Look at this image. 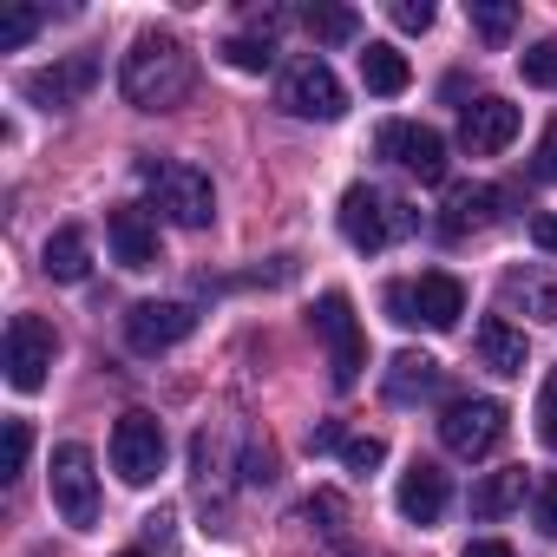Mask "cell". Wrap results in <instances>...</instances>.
Here are the masks:
<instances>
[{
    "label": "cell",
    "instance_id": "cell-1",
    "mask_svg": "<svg viewBox=\"0 0 557 557\" xmlns=\"http://www.w3.org/2000/svg\"><path fill=\"white\" fill-rule=\"evenodd\" d=\"M197 86V66L184 53L177 34H138L125 66H119V92L138 106V112H177Z\"/></svg>",
    "mask_w": 557,
    "mask_h": 557
},
{
    "label": "cell",
    "instance_id": "cell-2",
    "mask_svg": "<svg viewBox=\"0 0 557 557\" xmlns=\"http://www.w3.org/2000/svg\"><path fill=\"white\" fill-rule=\"evenodd\" d=\"M387 315H394L400 329H433V335H446V329H459V315H466V283H459V275H446V269H426V275H413V283H394V289H387Z\"/></svg>",
    "mask_w": 557,
    "mask_h": 557
},
{
    "label": "cell",
    "instance_id": "cell-3",
    "mask_svg": "<svg viewBox=\"0 0 557 557\" xmlns=\"http://www.w3.org/2000/svg\"><path fill=\"white\" fill-rule=\"evenodd\" d=\"M138 177H145L151 203H158L177 230H210L216 190H210V177H203L197 164H138Z\"/></svg>",
    "mask_w": 557,
    "mask_h": 557
},
{
    "label": "cell",
    "instance_id": "cell-4",
    "mask_svg": "<svg viewBox=\"0 0 557 557\" xmlns=\"http://www.w3.org/2000/svg\"><path fill=\"white\" fill-rule=\"evenodd\" d=\"M309 329L322 335V348H329V368H335V387L348 394L355 381H361V368H368V342H361V322H355V302L342 296V289H329L315 309H309Z\"/></svg>",
    "mask_w": 557,
    "mask_h": 557
},
{
    "label": "cell",
    "instance_id": "cell-5",
    "mask_svg": "<svg viewBox=\"0 0 557 557\" xmlns=\"http://www.w3.org/2000/svg\"><path fill=\"white\" fill-rule=\"evenodd\" d=\"M505 426H511L505 400H485V394H466V400H453V407L440 413V440H446V453H459V459L498 453Z\"/></svg>",
    "mask_w": 557,
    "mask_h": 557
},
{
    "label": "cell",
    "instance_id": "cell-6",
    "mask_svg": "<svg viewBox=\"0 0 557 557\" xmlns=\"http://www.w3.org/2000/svg\"><path fill=\"white\" fill-rule=\"evenodd\" d=\"M53 511L73 531H92L99 524V472H92V453L79 440L53 446Z\"/></svg>",
    "mask_w": 557,
    "mask_h": 557
},
{
    "label": "cell",
    "instance_id": "cell-7",
    "mask_svg": "<svg viewBox=\"0 0 557 557\" xmlns=\"http://www.w3.org/2000/svg\"><path fill=\"white\" fill-rule=\"evenodd\" d=\"M112 472L125 485H151L164 472V426L151 413H138V407L119 413V426H112Z\"/></svg>",
    "mask_w": 557,
    "mask_h": 557
},
{
    "label": "cell",
    "instance_id": "cell-8",
    "mask_svg": "<svg viewBox=\"0 0 557 557\" xmlns=\"http://www.w3.org/2000/svg\"><path fill=\"white\" fill-rule=\"evenodd\" d=\"M53 355H60V335L40 315H14L8 322V381H14V394H40Z\"/></svg>",
    "mask_w": 557,
    "mask_h": 557
},
{
    "label": "cell",
    "instance_id": "cell-9",
    "mask_svg": "<svg viewBox=\"0 0 557 557\" xmlns=\"http://www.w3.org/2000/svg\"><path fill=\"white\" fill-rule=\"evenodd\" d=\"M92 86H99V60H92V53H66V60H53V66H40V73L21 79V92H27L40 112H73Z\"/></svg>",
    "mask_w": 557,
    "mask_h": 557
},
{
    "label": "cell",
    "instance_id": "cell-10",
    "mask_svg": "<svg viewBox=\"0 0 557 557\" xmlns=\"http://www.w3.org/2000/svg\"><path fill=\"white\" fill-rule=\"evenodd\" d=\"M283 106L296 112V119H342L348 112V92H342V79H335V66L329 60H296L289 73H283Z\"/></svg>",
    "mask_w": 557,
    "mask_h": 557
},
{
    "label": "cell",
    "instance_id": "cell-11",
    "mask_svg": "<svg viewBox=\"0 0 557 557\" xmlns=\"http://www.w3.org/2000/svg\"><path fill=\"white\" fill-rule=\"evenodd\" d=\"M381 158H394L400 171H413L420 184H440L446 177V138L433 125H381Z\"/></svg>",
    "mask_w": 557,
    "mask_h": 557
},
{
    "label": "cell",
    "instance_id": "cell-12",
    "mask_svg": "<svg viewBox=\"0 0 557 557\" xmlns=\"http://www.w3.org/2000/svg\"><path fill=\"white\" fill-rule=\"evenodd\" d=\"M190 329H197L190 302H138V309L125 315V342H132V355H164V348H177Z\"/></svg>",
    "mask_w": 557,
    "mask_h": 557
},
{
    "label": "cell",
    "instance_id": "cell-13",
    "mask_svg": "<svg viewBox=\"0 0 557 557\" xmlns=\"http://www.w3.org/2000/svg\"><path fill=\"white\" fill-rule=\"evenodd\" d=\"M511 138H518V106H511V99H479V106H466L459 145H466L472 158H498Z\"/></svg>",
    "mask_w": 557,
    "mask_h": 557
},
{
    "label": "cell",
    "instance_id": "cell-14",
    "mask_svg": "<svg viewBox=\"0 0 557 557\" xmlns=\"http://www.w3.org/2000/svg\"><path fill=\"white\" fill-rule=\"evenodd\" d=\"M446 498H453V485H446V472H440L433 459H413V466L400 472L394 505H400L407 524H440V518H446Z\"/></svg>",
    "mask_w": 557,
    "mask_h": 557
},
{
    "label": "cell",
    "instance_id": "cell-15",
    "mask_svg": "<svg viewBox=\"0 0 557 557\" xmlns=\"http://www.w3.org/2000/svg\"><path fill=\"white\" fill-rule=\"evenodd\" d=\"M335 223H342V236H348L361 256H374V249L387 243V230H394V216H387V197H374L368 184L342 190V210H335Z\"/></svg>",
    "mask_w": 557,
    "mask_h": 557
},
{
    "label": "cell",
    "instance_id": "cell-16",
    "mask_svg": "<svg viewBox=\"0 0 557 557\" xmlns=\"http://www.w3.org/2000/svg\"><path fill=\"white\" fill-rule=\"evenodd\" d=\"M106 236H112V256H119V269H158V223H151L138 203H119V210H106Z\"/></svg>",
    "mask_w": 557,
    "mask_h": 557
},
{
    "label": "cell",
    "instance_id": "cell-17",
    "mask_svg": "<svg viewBox=\"0 0 557 557\" xmlns=\"http://www.w3.org/2000/svg\"><path fill=\"white\" fill-rule=\"evenodd\" d=\"M498 302L505 315H531V322H557V275L550 269H511L505 283H498Z\"/></svg>",
    "mask_w": 557,
    "mask_h": 557
},
{
    "label": "cell",
    "instance_id": "cell-18",
    "mask_svg": "<svg viewBox=\"0 0 557 557\" xmlns=\"http://www.w3.org/2000/svg\"><path fill=\"white\" fill-rule=\"evenodd\" d=\"M498 210H505V197H498L492 184H459V190H446L440 230H446V236H472V230H492Z\"/></svg>",
    "mask_w": 557,
    "mask_h": 557
},
{
    "label": "cell",
    "instance_id": "cell-19",
    "mask_svg": "<svg viewBox=\"0 0 557 557\" xmlns=\"http://www.w3.org/2000/svg\"><path fill=\"white\" fill-rule=\"evenodd\" d=\"M472 342H479V361H485L492 374H524V368H531V348H524V329H511L505 315H485Z\"/></svg>",
    "mask_w": 557,
    "mask_h": 557
},
{
    "label": "cell",
    "instance_id": "cell-20",
    "mask_svg": "<svg viewBox=\"0 0 557 557\" xmlns=\"http://www.w3.org/2000/svg\"><path fill=\"white\" fill-rule=\"evenodd\" d=\"M440 394V361L433 355H394L387 361V400L413 407V400H433Z\"/></svg>",
    "mask_w": 557,
    "mask_h": 557
},
{
    "label": "cell",
    "instance_id": "cell-21",
    "mask_svg": "<svg viewBox=\"0 0 557 557\" xmlns=\"http://www.w3.org/2000/svg\"><path fill=\"white\" fill-rule=\"evenodd\" d=\"M86 269H92L86 230H79V223H60V230L47 236V275H53V283H86Z\"/></svg>",
    "mask_w": 557,
    "mask_h": 557
},
{
    "label": "cell",
    "instance_id": "cell-22",
    "mask_svg": "<svg viewBox=\"0 0 557 557\" xmlns=\"http://www.w3.org/2000/svg\"><path fill=\"white\" fill-rule=\"evenodd\" d=\"M361 86L381 92V99H400V92L413 86V66H407L387 40H368V53H361Z\"/></svg>",
    "mask_w": 557,
    "mask_h": 557
},
{
    "label": "cell",
    "instance_id": "cell-23",
    "mask_svg": "<svg viewBox=\"0 0 557 557\" xmlns=\"http://www.w3.org/2000/svg\"><path fill=\"white\" fill-rule=\"evenodd\" d=\"M524 498V472H485L472 485V518H505Z\"/></svg>",
    "mask_w": 557,
    "mask_h": 557
},
{
    "label": "cell",
    "instance_id": "cell-24",
    "mask_svg": "<svg viewBox=\"0 0 557 557\" xmlns=\"http://www.w3.org/2000/svg\"><path fill=\"white\" fill-rule=\"evenodd\" d=\"M466 14H472V27H479L485 47H505L511 27H518V8H511V0H466Z\"/></svg>",
    "mask_w": 557,
    "mask_h": 557
},
{
    "label": "cell",
    "instance_id": "cell-25",
    "mask_svg": "<svg viewBox=\"0 0 557 557\" xmlns=\"http://www.w3.org/2000/svg\"><path fill=\"white\" fill-rule=\"evenodd\" d=\"M302 27H309V40H322V47H342V40H355V34H361L355 8H309V14H302Z\"/></svg>",
    "mask_w": 557,
    "mask_h": 557
},
{
    "label": "cell",
    "instance_id": "cell-26",
    "mask_svg": "<svg viewBox=\"0 0 557 557\" xmlns=\"http://www.w3.org/2000/svg\"><path fill=\"white\" fill-rule=\"evenodd\" d=\"M223 60H230L236 73H269V66H275V47L256 40V34H236V40H223Z\"/></svg>",
    "mask_w": 557,
    "mask_h": 557
},
{
    "label": "cell",
    "instance_id": "cell-27",
    "mask_svg": "<svg viewBox=\"0 0 557 557\" xmlns=\"http://www.w3.org/2000/svg\"><path fill=\"white\" fill-rule=\"evenodd\" d=\"M518 73H524V86H557V40L524 47L518 53Z\"/></svg>",
    "mask_w": 557,
    "mask_h": 557
},
{
    "label": "cell",
    "instance_id": "cell-28",
    "mask_svg": "<svg viewBox=\"0 0 557 557\" xmlns=\"http://www.w3.org/2000/svg\"><path fill=\"white\" fill-rule=\"evenodd\" d=\"M27 453H34V426H27V420H8V446H0V479H21V472H27Z\"/></svg>",
    "mask_w": 557,
    "mask_h": 557
},
{
    "label": "cell",
    "instance_id": "cell-29",
    "mask_svg": "<svg viewBox=\"0 0 557 557\" xmlns=\"http://www.w3.org/2000/svg\"><path fill=\"white\" fill-rule=\"evenodd\" d=\"M381 459H387V440H381V433H361V440L342 446V466H348V472H374Z\"/></svg>",
    "mask_w": 557,
    "mask_h": 557
},
{
    "label": "cell",
    "instance_id": "cell-30",
    "mask_svg": "<svg viewBox=\"0 0 557 557\" xmlns=\"http://www.w3.org/2000/svg\"><path fill=\"white\" fill-rule=\"evenodd\" d=\"M34 34H40V14H34V8H14L8 21H0V53H14V47H27Z\"/></svg>",
    "mask_w": 557,
    "mask_h": 557
},
{
    "label": "cell",
    "instance_id": "cell-31",
    "mask_svg": "<svg viewBox=\"0 0 557 557\" xmlns=\"http://www.w3.org/2000/svg\"><path fill=\"white\" fill-rule=\"evenodd\" d=\"M387 14H394L400 34H426V27H433V0H394Z\"/></svg>",
    "mask_w": 557,
    "mask_h": 557
},
{
    "label": "cell",
    "instance_id": "cell-32",
    "mask_svg": "<svg viewBox=\"0 0 557 557\" xmlns=\"http://www.w3.org/2000/svg\"><path fill=\"white\" fill-rule=\"evenodd\" d=\"M309 518H322V531H329V537H342V531H348V524H342V518H348V505H342L335 492H315V498H309Z\"/></svg>",
    "mask_w": 557,
    "mask_h": 557
},
{
    "label": "cell",
    "instance_id": "cell-33",
    "mask_svg": "<svg viewBox=\"0 0 557 557\" xmlns=\"http://www.w3.org/2000/svg\"><path fill=\"white\" fill-rule=\"evenodd\" d=\"M531 518H537V531H544V537H557V472L537 485V498H531Z\"/></svg>",
    "mask_w": 557,
    "mask_h": 557
},
{
    "label": "cell",
    "instance_id": "cell-34",
    "mask_svg": "<svg viewBox=\"0 0 557 557\" xmlns=\"http://www.w3.org/2000/svg\"><path fill=\"white\" fill-rule=\"evenodd\" d=\"M537 440L557 453V374L544 381V394H537Z\"/></svg>",
    "mask_w": 557,
    "mask_h": 557
},
{
    "label": "cell",
    "instance_id": "cell-35",
    "mask_svg": "<svg viewBox=\"0 0 557 557\" xmlns=\"http://www.w3.org/2000/svg\"><path fill=\"white\" fill-rule=\"evenodd\" d=\"M537 177L544 184H557V125L544 132V145H537Z\"/></svg>",
    "mask_w": 557,
    "mask_h": 557
},
{
    "label": "cell",
    "instance_id": "cell-36",
    "mask_svg": "<svg viewBox=\"0 0 557 557\" xmlns=\"http://www.w3.org/2000/svg\"><path fill=\"white\" fill-rule=\"evenodd\" d=\"M531 236H537V249H544V256H557V210H544V216L531 223Z\"/></svg>",
    "mask_w": 557,
    "mask_h": 557
},
{
    "label": "cell",
    "instance_id": "cell-37",
    "mask_svg": "<svg viewBox=\"0 0 557 557\" xmlns=\"http://www.w3.org/2000/svg\"><path fill=\"white\" fill-rule=\"evenodd\" d=\"M466 557H518V550H511L505 537H472V544H466Z\"/></svg>",
    "mask_w": 557,
    "mask_h": 557
},
{
    "label": "cell",
    "instance_id": "cell-38",
    "mask_svg": "<svg viewBox=\"0 0 557 557\" xmlns=\"http://www.w3.org/2000/svg\"><path fill=\"white\" fill-rule=\"evenodd\" d=\"M335 446H348L342 426H315V433H309V453H335Z\"/></svg>",
    "mask_w": 557,
    "mask_h": 557
},
{
    "label": "cell",
    "instance_id": "cell-39",
    "mask_svg": "<svg viewBox=\"0 0 557 557\" xmlns=\"http://www.w3.org/2000/svg\"><path fill=\"white\" fill-rule=\"evenodd\" d=\"M145 537H158V544H164V537H171V511H151V518H145Z\"/></svg>",
    "mask_w": 557,
    "mask_h": 557
},
{
    "label": "cell",
    "instance_id": "cell-40",
    "mask_svg": "<svg viewBox=\"0 0 557 557\" xmlns=\"http://www.w3.org/2000/svg\"><path fill=\"white\" fill-rule=\"evenodd\" d=\"M119 557H145V550H119Z\"/></svg>",
    "mask_w": 557,
    "mask_h": 557
}]
</instances>
